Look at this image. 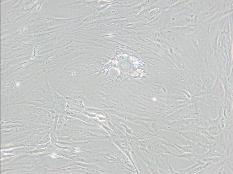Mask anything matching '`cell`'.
Masks as SVG:
<instances>
[{"label": "cell", "mask_w": 233, "mask_h": 174, "mask_svg": "<svg viewBox=\"0 0 233 174\" xmlns=\"http://www.w3.org/2000/svg\"><path fill=\"white\" fill-rule=\"evenodd\" d=\"M207 95L214 102L216 106L221 107L225 99V92L220 80L217 78L212 88Z\"/></svg>", "instance_id": "6da1fadb"}]
</instances>
